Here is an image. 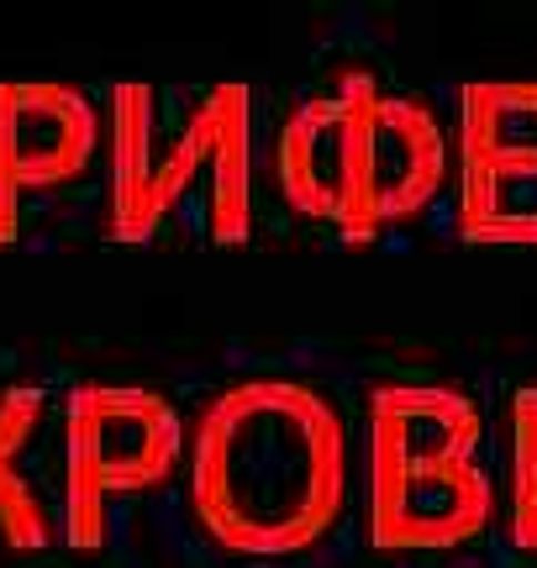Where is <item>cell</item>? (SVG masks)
I'll return each mask as SVG.
<instances>
[{
	"label": "cell",
	"mask_w": 537,
	"mask_h": 568,
	"mask_svg": "<svg viewBox=\"0 0 537 568\" xmlns=\"http://www.w3.org/2000/svg\"><path fill=\"white\" fill-rule=\"evenodd\" d=\"M485 416L458 385H374L364 400V537L374 552H454L496 521Z\"/></svg>",
	"instance_id": "cell-4"
},
{
	"label": "cell",
	"mask_w": 537,
	"mask_h": 568,
	"mask_svg": "<svg viewBox=\"0 0 537 568\" xmlns=\"http://www.w3.org/2000/svg\"><path fill=\"white\" fill-rule=\"evenodd\" d=\"M101 153V111L80 84L0 80V247L17 243L21 205L74 184Z\"/></svg>",
	"instance_id": "cell-7"
},
{
	"label": "cell",
	"mask_w": 537,
	"mask_h": 568,
	"mask_svg": "<svg viewBox=\"0 0 537 568\" xmlns=\"http://www.w3.org/2000/svg\"><path fill=\"white\" fill-rule=\"evenodd\" d=\"M185 500L201 537L232 558L316 548L348 506L343 410L285 374L216 389L185 426Z\"/></svg>",
	"instance_id": "cell-1"
},
{
	"label": "cell",
	"mask_w": 537,
	"mask_h": 568,
	"mask_svg": "<svg viewBox=\"0 0 537 568\" xmlns=\"http://www.w3.org/2000/svg\"><path fill=\"white\" fill-rule=\"evenodd\" d=\"M448 159L458 237L469 247H537V80L458 84Z\"/></svg>",
	"instance_id": "cell-6"
},
{
	"label": "cell",
	"mask_w": 537,
	"mask_h": 568,
	"mask_svg": "<svg viewBox=\"0 0 537 568\" xmlns=\"http://www.w3.org/2000/svg\"><path fill=\"white\" fill-rule=\"evenodd\" d=\"M454 174L448 132L422 95L385 90L369 69H337L295 105L274 142V184L301 222L343 247H369L427 216Z\"/></svg>",
	"instance_id": "cell-3"
},
{
	"label": "cell",
	"mask_w": 537,
	"mask_h": 568,
	"mask_svg": "<svg viewBox=\"0 0 537 568\" xmlns=\"http://www.w3.org/2000/svg\"><path fill=\"white\" fill-rule=\"evenodd\" d=\"M185 468V416L148 385H74L59 416V542L101 552L111 506L164 489Z\"/></svg>",
	"instance_id": "cell-5"
},
{
	"label": "cell",
	"mask_w": 537,
	"mask_h": 568,
	"mask_svg": "<svg viewBox=\"0 0 537 568\" xmlns=\"http://www.w3.org/2000/svg\"><path fill=\"white\" fill-rule=\"evenodd\" d=\"M105 237L122 247L253 237V95L249 84L126 80L105 95Z\"/></svg>",
	"instance_id": "cell-2"
},
{
	"label": "cell",
	"mask_w": 537,
	"mask_h": 568,
	"mask_svg": "<svg viewBox=\"0 0 537 568\" xmlns=\"http://www.w3.org/2000/svg\"><path fill=\"white\" fill-rule=\"evenodd\" d=\"M506 542L537 552V385L511 389L506 400Z\"/></svg>",
	"instance_id": "cell-9"
},
{
	"label": "cell",
	"mask_w": 537,
	"mask_h": 568,
	"mask_svg": "<svg viewBox=\"0 0 537 568\" xmlns=\"http://www.w3.org/2000/svg\"><path fill=\"white\" fill-rule=\"evenodd\" d=\"M48 422V389L6 385L0 389V542L11 552H48L59 542V521L38 485L27 479V447Z\"/></svg>",
	"instance_id": "cell-8"
}]
</instances>
